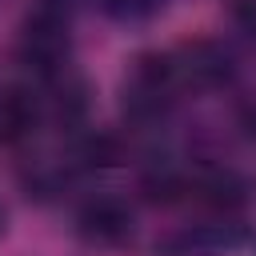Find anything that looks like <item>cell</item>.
Returning <instances> with one entry per match:
<instances>
[{"mask_svg": "<svg viewBox=\"0 0 256 256\" xmlns=\"http://www.w3.org/2000/svg\"><path fill=\"white\" fill-rule=\"evenodd\" d=\"M80 232L96 244H116L128 236V212L112 200H96L80 212Z\"/></svg>", "mask_w": 256, "mask_h": 256, "instance_id": "1", "label": "cell"}]
</instances>
